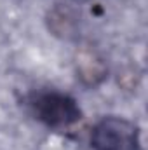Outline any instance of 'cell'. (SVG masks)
I'll list each match as a JSON object with an SVG mask.
<instances>
[{"label":"cell","mask_w":148,"mask_h":150,"mask_svg":"<svg viewBox=\"0 0 148 150\" xmlns=\"http://www.w3.org/2000/svg\"><path fill=\"white\" fill-rule=\"evenodd\" d=\"M73 2H77V4H85V2H92V0H73Z\"/></svg>","instance_id":"3"},{"label":"cell","mask_w":148,"mask_h":150,"mask_svg":"<svg viewBox=\"0 0 148 150\" xmlns=\"http://www.w3.org/2000/svg\"><path fill=\"white\" fill-rule=\"evenodd\" d=\"M32 117L51 129H66L82 119V108L73 96L58 89H37L26 96Z\"/></svg>","instance_id":"1"},{"label":"cell","mask_w":148,"mask_h":150,"mask_svg":"<svg viewBox=\"0 0 148 150\" xmlns=\"http://www.w3.org/2000/svg\"><path fill=\"white\" fill-rule=\"evenodd\" d=\"M92 150H141L140 129L124 117H103L91 133Z\"/></svg>","instance_id":"2"}]
</instances>
